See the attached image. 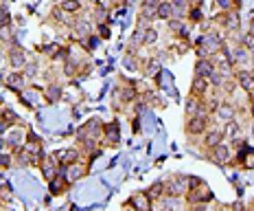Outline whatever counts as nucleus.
<instances>
[{
  "instance_id": "nucleus-1",
  "label": "nucleus",
  "mask_w": 254,
  "mask_h": 211,
  "mask_svg": "<svg viewBox=\"0 0 254 211\" xmlns=\"http://www.w3.org/2000/svg\"><path fill=\"white\" fill-rule=\"evenodd\" d=\"M208 128H210V114H195V117H189L187 123H184V130H187L190 139L202 136Z\"/></svg>"
},
{
  "instance_id": "nucleus-2",
  "label": "nucleus",
  "mask_w": 254,
  "mask_h": 211,
  "mask_svg": "<svg viewBox=\"0 0 254 211\" xmlns=\"http://www.w3.org/2000/svg\"><path fill=\"white\" fill-rule=\"evenodd\" d=\"M184 200H187V205L190 207V205H210L215 200L213 192H210V187L206 183H202L199 187L195 189H189L187 196H184Z\"/></svg>"
},
{
  "instance_id": "nucleus-3",
  "label": "nucleus",
  "mask_w": 254,
  "mask_h": 211,
  "mask_svg": "<svg viewBox=\"0 0 254 211\" xmlns=\"http://www.w3.org/2000/svg\"><path fill=\"white\" fill-rule=\"evenodd\" d=\"M26 136H29V132H24L20 125H13L11 130L4 134V141H7V147L11 152H18L22 150V145L26 143Z\"/></svg>"
},
{
  "instance_id": "nucleus-4",
  "label": "nucleus",
  "mask_w": 254,
  "mask_h": 211,
  "mask_svg": "<svg viewBox=\"0 0 254 211\" xmlns=\"http://www.w3.org/2000/svg\"><path fill=\"white\" fill-rule=\"evenodd\" d=\"M7 62H9V66H11L13 71H22V68L26 66V62H29V57H26L22 46L11 44L9 46V51H7Z\"/></svg>"
},
{
  "instance_id": "nucleus-5",
  "label": "nucleus",
  "mask_w": 254,
  "mask_h": 211,
  "mask_svg": "<svg viewBox=\"0 0 254 211\" xmlns=\"http://www.w3.org/2000/svg\"><path fill=\"white\" fill-rule=\"evenodd\" d=\"M226 136H224V128H208L202 134V145H204V154L210 152L213 147H217L219 143H224Z\"/></svg>"
},
{
  "instance_id": "nucleus-6",
  "label": "nucleus",
  "mask_w": 254,
  "mask_h": 211,
  "mask_svg": "<svg viewBox=\"0 0 254 211\" xmlns=\"http://www.w3.org/2000/svg\"><path fill=\"white\" fill-rule=\"evenodd\" d=\"M206 156L210 158V161H215L217 165H230L232 163V150H230V145H226V143H219L217 147H213L210 152H206Z\"/></svg>"
},
{
  "instance_id": "nucleus-7",
  "label": "nucleus",
  "mask_w": 254,
  "mask_h": 211,
  "mask_svg": "<svg viewBox=\"0 0 254 211\" xmlns=\"http://www.w3.org/2000/svg\"><path fill=\"white\" fill-rule=\"evenodd\" d=\"M86 172H88V167L83 165L81 161H79V163H72V165L60 167V174H62L64 178H66L68 185H72L75 181H79V178H83V176H86Z\"/></svg>"
},
{
  "instance_id": "nucleus-8",
  "label": "nucleus",
  "mask_w": 254,
  "mask_h": 211,
  "mask_svg": "<svg viewBox=\"0 0 254 211\" xmlns=\"http://www.w3.org/2000/svg\"><path fill=\"white\" fill-rule=\"evenodd\" d=\"M235 82L243 93H248L250 97H254V75H252V71H248V68H237Z\"/></svg>"
},
{
  "instance_id": "nucleus-9",
  "label": "nucleus",
  "mask_w": 254,
  "mask_h": 211,
  "mask_svg": "<svg viewBox=\"0 0 254 211\" xmlns=\"http://www.w3.org/2000/svg\"><path fill=\"white\" fill-rule=\"evenodd\" d=\"M81 150H75V147H66V150H57L53 152V158L60 163V167L64 165H72V163H79L81 161Z\"/></svg>"
},
{
  "instance_id": "nucleus-10",
  "label": "nucleus",
  "mask_w": 254,
  "mask_h": 211,
  "mask_svg": "<svg viewBox=\"0 0 254 211\" xmlns=\"http://www.w3.org/2000/svg\"><path fill=\"white\" fill-rule=\"evenodd\" d=\"M215 114L221 121H226V123H228V121H235L237 119V114H239V108H237V104L232 102V99H221V104L217 106Z\"/></svg>"
},
{
  "instance_id": "nucleus-11",
  "label": "nucleus",
  "mask_w": 254,
  "mask_h": 211,
  "mask_svg": "<svg viewBox=\"0 0 254 211\" xmlns=\"http://www.w3.org/2000/svg\"><path fill=\"white\" fill-rule=\"evenodd\" d=\"M4 84L15 93H24L26 88H29V79L24 77L22 71H11L7 77H4Z\"/></svg>"
},
{
  "instance_id": "nucleus-12",
  "label": "nucleus",
  "mask_w": 254,
  "mask_h": 211,
  "mask_svg": "<svg viewBox=\"0 0 254 211\" xmlns=\"http://www.w3.org/2000/svg\"><path fill=\"white\" fill-rule=\"evenodd\" d=\"M127 205H129L131 209H136V211H153V200L147 196L145 192L134 194V196L127 200Z\"/></svg>"
},
{
  "instance_id": "nucleus-13",
  "label": "nucleus",
  "mask_w": 254,
  "mask_h": 211,
  "mask_svg": "<svg viewBox=\"0 0 254 211\" xmlns=\"http://www.w3.org/2000/svg\"><path fill=\"white\" fill-rule=\"evenodd\" d=\"M40 172H42V176H44L46 181H53V178L60 174V163L53 158V154L44 156L42 158V163H40Z\"/></svg>"
},
{
  "instance_id": "nucleus-14",
  "label": "nucleus",
  "mask_w": 254,
  "mask_h": 211,
  "mask_svg": "<svg viewBox=\"0 0 254 211\" xmlns=\"http://www.w3.org/2000/svg\"><path fill=\"white\" fill-rule=\"evenodd\" d=\"M42 95H44V99L49 104H55V102H60L62 99V95H64V86L60 82H51L46 88H42Z\"/></svg>"
},
{
  "instance_id": "nucleus-15",
  "label": "nucleus",
  "mask_w": 254,
  "mask_h": 211,
  "mask_svg": "<svg viewBox=\"0 0 254 211\" xmlns=\"http://www.w3.org/2000/svg\"><path fill=\"white\" fill-rule=\"evenodd\" d=\"M215 71V62L213 57H199L195 62V77H208Z\"/></svg>"
},
{
  "instance_id": "nucleus-16",
  "label": "nucleus",
  "mask_w": 254,
  "mask_h": 211,
  "mask_svg": "<svg viewBox=\"0 0 254 211\" xmlns=\"http://www.w3.org/2000/svg\"><path fill=\"white\" fill-rule=\"evenodd\" d=\"M208 93H210V84H208V79H206V77H195V79H193V84H190V95H195V97L204 99Z\"/></svg>"
},
{
  "instance_id": "nucleus-17",
  "label": "nucleus",
  "mask_w": 254,
  "mask_h": 211,
  "mask_svg": "<svg viewBox=\"0 0 254 211\" xmlns=\"http://www.w3.org/2000/svg\"><path fill=\"white\" fill-rule=\"evenodd\" d=\"M103 141L112 145H116L121 141V132H119V123L116 121H110L108 125H103Z\"/></svg>"
},
{
  "instance_id": "nucleus-18",
  "label": "nucleus",
  "mask_w": 254,
  "mask_h": 211,
  "mask_svg": "<svg viewBox=\"0 0 254 211\" xmlns=\"http://www.w3.org/2000/svg\"><path fill=\"white\" fill-rule=\"evenodd\" d=\"M171 18H173L171 0H162V2L158 4V9H156V20H165V22H169Z\"/></svg>"
},
{
  "instance_id": "nucleus-19",
  "label": "nucleus",
  "mask_w": 254,
  "mask_h": 211,
  "mask_svg": "<svg viewBox=\"0 0 254 211\" xmlns=\"http://www.w3.org/2000/svg\"><path fill=\"white\" fill-rule=\"evenodd\" d=\"M68 187H70V185L66 183V178H64L62 174H57V176L53 178V181H49V192H51V194H55V196H57V194H64Z\"/></svg>"
},
{
  "instance_id": "nucleus-20",
  "label": "nucleus",
  "mask_w": 254,
  "mask_h": 211,
  "mask_svg": "<svg viewBox=\"0 0 254 211\" xmlns=\"http://www.w3.org/2000/svg\"><path fill=\"white\" fill-rule=\"evenodd\" d=\"M171 7H173V18H184L187 20V13L190 9L189 0H171Z\"/></svg>"
},
{
  "instance_id": "nucleus-21",
  "label": "nucleus",
  "mask_w": 254,
  "mask_h": 211,
  "mask_svg": "<svg viewBox=\"0 0 254 211\" xmlns=\"http://www.w3.org/2000/svg\"><path fill=\"white\" fill-rule=\"evenodd\" d=\"M60 9L68 15H77V13H81V0H62Z\"/></svg>"
},
{
  "instance_id": "nucleus-22",
  "label": "nucleus",
  "mask_w": 254,
  "mask_h": 211,
  "mask_svg": "<svg viewBox=\"0 0 254 211\" xmlns=\"http://www.w3.org/2000/svg\"><path fill=\"white\" fill-rule=\"evenodd\" d=\"M145 194L153 200V203H156V200H160V198H165V181H156Z\"/></svg>"
},
{
  "instance_id": "nucleus-23",
  "label": "nucleus",
  "mask_w": 254,
  "mask_h": 211,
  "mask_svg": "<svg viewBox=\"0 0 254 211\" xmlns=\"http://www.w3.org/2000/svg\"><path fill=\"white\" fill-rule=\"evenodd\" d=\"M224 136H230L232 141L235 139H241V123L239 121H228V123H226V128H224Z\"/></svg>"
},
{
  "instance_id": "nucleus-24",
  "label": "nucleus",
  "mask_w": 254,
  "mask_h": 211,
  "mask_svg": "<svg viewBox=\"0 0 254 211\" xmlns=\"http://www.w3.org/2000/svg\"><path fill=\"white\" fill-rule=\"evenodd\" d=\"M92 15H94V18H97V22L101 24V22H105V20L110 18V9L105 7L103 2H97V4H94V7H92Z\"/></svg>"
},
{
  "instance_id": "nucleus-25",
  "label": "nucleus",
  "mask_w": 254,
  "mask_h": 211,
  "mask_svg": "<svg viewBox=\"0 0 254 211\" xmlns=\"http://www.w3.org/2000/svg\"><path fill=\"white\" fill-rule=\"evenodd\" d=\"M158 42V31L153 29V26H147L145 31H142V46H151Z\"/></svg>"
},
{
  "instance_id": "nucleus-26",
  "label": "nucleus",
  "mask_w": 254,
  "mask_h": 211,
  "mask_svg": "<svg viewBox=\"0 0 254 211\" xmlns=\"http://www.w3.org/2000/svg\"><path fill=\"white\" fill-rule=\"evenodd\" d=\"M187 20L190 24H199L204 20V13H202V9L197 7V4H195V7H190L189 9V13H187Z\"/></svg>"
},
{
  "instance_id": "nucleus-27",
  "label": "nucleus",
  "mask_w": 254,
  "mask_h": 211,
  "mask_svg": "<svg viewBox=\"0 0 254 211\" xmlns=\"http://www.w3.org/2000/svg\"><path fill=\"white\" fill-rule=\"evenodd\" d=\"M217 9H219L221 13L224 11H232V9H239V0H215Z\"/></svg>"
},
{
  "instance_id": "nucleus-28",
  "label": "nucleus",
  "mask_w": 254,
  "mask_h": 211,
  "mask_svg": "<svg viewBox=\"0 0 254 211\" xmlns=\"http://www.w3.org/2000/svg\"><path fill=\"white\" fill-rule=\"evenodd\" d=\"M0 44H13V29H11V24L0 26Z\"/></svg>"
},
{
  "instance_id": "nucleus-29",
  "label": "nucleus",
  "mask_w": 254,
  "mask_h": 211,
  "mask_svg": "<svg viewBox=\"0 0 254 211\" xmlns=\"http://www.w3.org/2000/svg\"><path fill=\"white\" fill-rule=\"evenodd\" d=\"M22 73H24V77H26V79H33L35 75H38V62H35V60L26 62V66L22 68Z\"/></svg>"
},
{
  "instance_id": "nucleus-30",
  "label": "nucleus",
  "mask_w": 254,
  "mask_h": 211,
  "mask_svg": "<svg viewBox=\"0 0 254 211\" xmlns=\"http://www.w3.org/2000/svg\"><path fill=\"white\" fill-rule=\"evenodd\" d=\"M158 71H160V60H158V57H156V60H149V62H147V66H145V75L153 77Z\"/></svg>"
},
{
  "instance_id": "nucleus-31",
  "label": "nucleus",
  "mask_w": 254,
  "mask_h": 211,
  "mask_svg": "<svg viewBox=\"0 0 254 211\" xmlns=\"http://www.w3.org/2000/svg\"><path fill=\"white\" fill-rule=\"evenodd\" d=\"M241 46H243V49H248V51L254 49V35H252V33H246V35H243V38H241Z\"/></svg>"
},
{
  "instance_id": "nucleus-32",
  "label": "nucleus",
  "mask_w": 254,
  "mask_h": 211,
  "mask_svg": "<svg viewBox=\"0 0 254 211\" xmlns=\"http://www.w3.org/2000/svg\"><path fill=\"white\" fill-rule=\"evenodd\" d=\"M11 24V18H9V11L4 7H0V26Z\"/></svg>"
},
{
  "instance_id": "nucleus-33",
  "label": "nucleus",
  "mask_w": 254,
  "mask_h": 211,
  "mask_svg": "<svg viewBox=\"0 0 254 211\" xmlns=\"http://www.w3.org/2000/svg\"><path fill=\"white\" fill-rule=\"evenodd\" d=\"M97 31H99V38H110V29H108V24L105 22L97 24Z\"/></svg>"
},
{
  "instance_id": "nucleus-34",
  "label": "nucleus",
  "mask_w": 254,
  "mask_h": 211,
  "mask_svg": "<svg viewBox=\"0 0 254 211\" xmlns=\"http://www.w3.org/2000/svg\"><path fill=\"white\" fill-rule=\"evenodd\" d=\"M248 33H252V35H254V18L250 20V29H248Z\"/></svg>"
},
{
  "instance_id": "nucleus-35",
  "label": "nucleus",
  "mask_w": 254,
  "mask_h": 211,
  "mask_svg": "<svg viewBox=\"0 0 254 211\" xmlns=\"http://www.w3.org/2000/svg\"><path fill=\"white\" fill-rule=\"evenodd\" d=\"M221 211H235L232 207H221Z\"/></svg>"
},
{
  "instance_id": "nucleus-36",
  "label": "nucleus",
  "mask_w": 254,
  "mask_h": 211,
  "mask_svg": "<svg viewBox=\"0 0 254 211\" xmlns=\"http://www.w3.org/2000/svg\"><path fill=\"white\" fill-rule=\"evenodd\" d=\"M252 134H254V123H252Z\"/></svg>"
},
{
  "instance_id": "nucleus-37",
  "label": "nucleus",
  "mask_w": 254,
  "mask_h": 211,
  "mask_svg": "<svg viewBox=\"0 0 254 211\" xmlns=\"http://www.w3.org/2000/svg\"><path fill=\"white\" fill-rule=\"evenodd\" d=\"M110 2H116V0H110Z\"/></svg>"
},
{
  "instance_id": "nucleus-38",
  "label": "nucleus",
  "mask_w": 254,
  "mask_h": 211,
  "mask_svg": "<svg viewBox=\"0 0 254 211\" xmlns=\"http://www.w3.org/2000/svg\"><path fill=\"white\" fill-rule=\"evenodd\" d=\"M208 211H210V209H208Z\"/></svg>"
}]
</instances>
